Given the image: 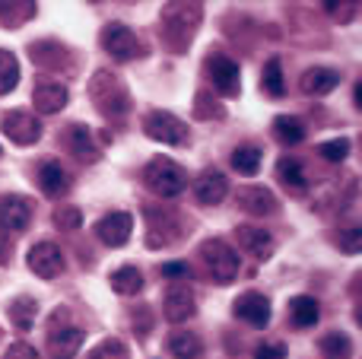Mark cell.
Here are the masks:
<instances>
[{"instance_id": "obj_38", "label": "cell", "mask_w": 362, "mask_h": 359, "mask_svg": "<svg viewBox=\"0 0 362 359\" xmlns=\"http://www.w3.org/2000/svg\"><path fill=\"white\" fill-rule=\"evenodd\" d=\"M4 359H38V353H35V347H32V343L16 341V343H10V350L4 353Z\"/></svg>"}, {"instance_id": "obj_21", "label": "cell", "mask_w": 362, "mask_h": 359, "mask_svg": "<svg viewBox=\"0 0 362 359\" xmlns=\"http://www.w3.org/2000/svg\"><path fill=\"white\" fill-rule=\"evenodd\" d=\"M340 83L337 70H327V67H312L302 73V93L305 95H327L334 93V86Z\"/></svg>"}, {"instance_id": "obj_24", "label": "cell", "mask_w": 362, "mask_h": 359, "mask_svg": "<svg viewBox=\"0 0 362 359\" xmlns=\"http://www.w3.org/2000/svg\"><path fill=\"white\" fill-rule=\"evenodd\" d=\"M144 286H146L144 273H140L137 267H131V264L118 267V271L112 273V290L118 293V296H137Z\"/></svg>"}, {"instance_id": "obj_28", "label": "cell", "mask_w": 362, "mask_h": 359, "mask_svg": "<svg viewBox=\"0 0 362 359\" xmlns=\"http://www.w3.org/2000/svg\"><path fill=\"white\" fill-rule=\"evenodd\" d=\"M169 350L178 359H197L200 356V337L191 334V331H175L169 337Z\"/></svg>"}, {"instance_id": "obj_30", "label": "cell", "mask_w": 362, "mask_h": 359, "mask_svg": "<svg viewBox=\"0 0 362 359\" xmlns=\"http://www.w3.org/2000/svg\"><path fill=\"white\" fill-rule=\"evenodd\" d=\"M261 89L267 95H274V99H280L283 93H286V86H283V67L276 57H270L267 64H264V73H261Z\"/></svg>"}, {"instance_id": "obj_8", "label": "cell", "mask_w": 362, "mask_h": 359, "mask_svg": "<svg viewBox=\"0 0 362 359\" xmlns=\"http://www.w3.org/2000/svg\"><path fill=\"white\" fill-rule=\"evenodd\" d=\"M102 48L115 57V61H134L140 54V42L134 35L131 25L124 23H108L102 29Z\"/></svg>"}, {"instance_id": "obj_23", "label": "cell", "mask_w": 362, "mask_h": 359, "mask_svg": "<svg viewBox=\"0 0 362 359\" xmlns=\"http://www.w3.org/2000/svg\"><path fill=\"white\" fill-rule=\"evenodd\" d=\"M289 318H293L296 328H312V324H318L321 318V305L315 296H296L293 302H289Z\"/></svg>"}, {"instance_id": "obj_37", "label": "cell", "mask_w": 362, "mask_h": 359, "mask_svg": "<svg viewBox=\"0 0 362 359\" xmlns=\"http://www.w3.org/2000/svg\"><path fill=\"white\" fill-rule=\"evenodd\" d=\"M286 356H289V350H286V343H280V341L261 343V347L255 350V359H286Z\"/></svg>"}, {"instance_id": "obj_22", "label": "cell", "mask_w": 362, "mask_h": 359, "mask_svg": "<svg viewBox=\"0 0 362 359\" xmlns=\"http://www.w3.org/2000/svg\"><path fill=\"white\" fill-rule=\"evenodd\" d=\"M229 163H232V172H238V175H245V178L257 175V169H261V146L238 143L235 150H232Z\"/></svg>"}, {"instance_id": "obj_5", "label": "cell", "mask_w": 362, "mask_h": 359, "mask_svg": "<svg viewBox=\"0 0 362 359\" xmlns=\"http://www.w3.org/2000/svg\"><path fill=\"white\" fill-rule=\"evenodd\" d=\"M144 131L150 140H159V143H169V146H181L187 140V124L181 118H175L172 112H165V108H153L146 114Z\"/></svg>"}, {"instance_id": "obj_32", "label": "cell", "mask_w": 362, "mask_h": 359, "mask_svg": "<svg viewBox=\"0 0 362 359\" xmlns=\"http://www.w3.org/2000/svg\"><path fill=\"white\" fill-rule=\"evenodd\" d=\"M51 220H54V226L61 229V233H76V229L83 226V213L76 207H57Z\"/></svg>"}, {"instance_id": "obj_15", "label": "cell", "mask_w": 362, "mask_h": 359, "mask_svg": "<svg viewBox=\"0 0 362 359\" xmlns=\"http://www.w3.org/2000/svg\"><path fill=\"white\" fill-rule=\"evenodd\" d=\"M32 105L42 114H57L61 108H67V86L57 80H38L35 93H32Z\"/></svg>"}, {"instance_id": "obj_12", "label": "cell", "mask_w": 362, "mask_h": 359, "mask_svg": "<svg viewBox=\"0 0 362 359\" xmlns=\"http://www.w3.org/2000/svg\"><path fill=\"white\" fill-rule=\"evenodd\" d=\"M163 312H165V318H169L172 324L187 322V318H191L194 312H197V302H194L191 286H185V283H172L169 290H165Z\"/></svg>"}, {"instance_id": "obj_17", "label": "cell", "mask_w": 362, "mask_h": 359, "mask_svg": "<svg viewBox=\"0 0 362 359\" xmlns=\"http://www.w3.org/2000/svg\"><path fill=\"white\" fill-rule=\"evenodd\" d=\"M238 207L251 216H270V213H276L280 204H276V194L270 188H264V184H248V188L238 194Z\"/></svg>"}, {"instance_id": "obj_4", "label": "cell", "mask_w": 362, "mask_h": 359, "mask_svg": "<svg viewBox=\"0 0 362 359\" xmlns=\"http://www.w3.org/2000/svg\"><path fill=\"white\" fill-rule=\"evenodd\" d=\"M67 315V309H57L51 315V331H48V356L51 359H74L86 343V331L74 328L70 324H61V318Z\"/></svg>"}, {"instance_id": "obj_2", "label": "cell", "mask_w": 362, "mask_h": 359, "mask_svg": "<svg viewBox=\"0 0 362 359\" xmlns=\"http://www.w3.org/2000/svg\"><path fill=\"white\" fill-rule=\"evenodd\" d=\"M200 261H204L206 273H210L213 283L226 286L238 277V254L232 245H226L223 239H206L200 245Z\"/></svg>"}, {"instance_id": "obj_3", "label": "cell", "mask_w": 362, "mask_h": 359, "mask_svg": "<svg viewBox=\"0 0 362 359\" xmlns=\"http://www.w3.org/2000/svg\"><path fill=\"white\" fill-rule=\"evenodd\" d=\"M89 95H93V102L102 108L105 114H127L131 112V95H127V89L118 83V76L112 73V70H99V73L93 76V83H89Z\"/></svg>"}, {"instance_id": "obj_18", "label": "cell", "mask_w": 362, "mask_h": 359, "mask_svg": "<svg viewBox=\"0 0 362 359\" xmlns=\"http://www.w3.org/2000/svg\"><path fill=\"white\" fill-rule=\"evenodd\" d=\"M235 239L242 245V252H248L255 261H267L274 254V235L267 229H257V226H238L235 229Z\"/></svg>"}, {"instance_id": "obj_11", "label": "cell", "mask_w": 362, "mask_h": 359, "mask_svg": "<svg viewBox=\"0 0 362 359\" xmlns=\"http://www.w3.org/2000/svg\"><path fill=\"white\" fill-rule=\"evenodd\" d=\"M131 229H134V216L127 213V210L108 213V216H102V220L95 223V235H99V242H102V245H108V248L127 245V239H131Z\"/></svg>"}, {"instance_id": "obj_10", "label": "cell", "mask_w": 362, "mask_h": 359, "mask_svg": "<svg viewBox=\"0 0 362 359\" xmlns=\"http://www.w3.org/2000/svg\"><path fill=\"white\" fill-rule=\"evenodd\" d=\"M35 216V201L23 194H6L0 197V226L6 233H25Z\"/></svg>"}, {"instance_id": "obj_14", "label": "cell", "mask_w": 362, "mask_h": 359, "mask_svg": "<svg viewBox=\"0 0 362 359\" xmlns=\"http://www.w3.org/2000/svg\"><path fill=\"white\" fill-rule=\"evenodd\" d=\"M194 194H197L200 204H206V207H216V204H223L226 194H229V178H226L219 169L200 172L197 182H194Z\"/></svg>"}, {"instance_id": "obj_16", "label": "cell", "mask_w": 362, "mask_h": 359, "mask_svg": "<svg viewBox=\"0 0 362 359\" xmlns=\"http://www.w3.org/2000/svg\"><path fill=\"white\" fill-rule=\"evenodd\" d=\"M172 239H178V226L163 210H146V248H165Z\"/></svg>"}, {"instance_id": "obj_1", "label": "cell", "mask_w": 362, "mask_h": 359, "mask_svg": "<svg viewBox=\"0 0 362 359\" xmlns=\"http://www.w3.org/2000/svg\"><path fill=\"white\" fill-rule=\"evenodd\" d=\"M144 182L156 197H178L187 188V172L181 169L175 159L153 156L150 165L144 169Z\"/></svg>"}, {"instance_id": "obj_29", "label": "cell", "mask_w": 362, "mask_h": 359, "mask_svg": "<svg viewBox=\"0 0 362 359\" xmlns=\"http://www.w3.org/2000/svg\"><path fill=\"white\" fill-rule=\"evenodd\" d=\"M19 83V61L13 57V51L0 48V95L13 93Z\"/></svg>"}, {"instance_id": "obj_35", "label": "cell", "mask_w": 362, "mask_h": 359, "mask_svg": "<svg viewBox=\"0 0 362 359\" xmlns=\"http://www.w3.org/2000/svg\"><path fill=\"white\" fill-rule=\"evenodd\" d=\"M321 353H327L334 359H344L350 353V341H346L344 334H327V337H321Z\"/></svg>"}, {"instance_id": "obj_36", "label": "cell", "mask_w": 362, "mask_h": 359, "mask_svg": "<svg viewBox=\"0 0 362 359\" xmlns=\"http://www.w3.org/2000/svg\"><path fill=\"white\" fill-rule=\"evenodd\" d=\"M194 114H197V118H223V108H219V102H213L210 95L200 93V95H197V108H194Z\"/></svg>"}, {"instance_id": "obj_40", "label": "cell", "mask_w": 362, "mask_h": 359, "mask_svg": "<svg viewBox=\"0 0 362 359\" xmlns=\"http://www.w3.org/2000/svg\"><path fill=\"white\" fill-rule=\"evenodd\" d=\"M187 267H185V261H172V264H163V277H181Z\"/></svg>"}, {"instance_id": "obj_33", "label": "cell", "mask_w": 362, "mask_h": 359, "mask_svg": "<svg viewBox=\"0 0 362 359\" xmlns=\"http://www.w3.org/2000/svg\"><path fill=\"white\" fill-rule=\"evenodd\" d=\"M89 359H127V347H124V341H118V337H105V341L89 353Z\"/></svg>"}, {"instance_id": "obj_19", "label": "cell", "mask_w": 362, "mask_h": 359, "mask_svg": "<svg viewBox=\"0 0 362 359\" xmlns=\"http://www.w3.org/2000/svg\"><path fill=\"white\" fill-rule=\"evenodd\" d=\"M38 184H42V191L48 197H64L70 188V178L57 159H45L42 169H38Z\"/></svg>"}, {"instance_id": "obj_25", "label": "cell", "mask_w": 362, "mask_h": 359, "mask_svg": "<svg viewBox=\"0 0 362 359\" xmlns=\"http://www.w3.org/2000/svg\"><path fill=\"white\" fill-rule=\"evenodd\" d=\"M274 137L280 140L283 146H296L305 140V124H302L299 118H293V114H280V118L274 121Z\"/></svg>"}, {"instance_id": "obj_9", "label": "cell", "mask_w": 362, "mask_h": 359, "mask_svg": "<svg viewBox=\"0 0 362 359\" xmlns=\"http://www.w3.org/2000/svg\"><path fill=\"white\" fill-rule=\"evenodd\" d=\"M206 73H210V83L216 86L219 95L226 99H235L242 93V73H238V64L226 54H213L206 61Z\"/></svg>"}, {"instance_id": "obj_34", "label": "cell", "mask_w": 362, "mask_h": 359, "mask_svg": "<svg viewBox=\"0 0 362 359\" xmlns=\"http://www.w3.org/2000/svg\"><path fill=\"white\" fill-rule=\"evenodd\" d=\"M318 153H321V159H327V163H344L346 156H350V140H327V143H321L318 146Z\"/></svg>"}, {"instance_id": "obj_20", "label": "cell", "mask_w": 362, "mask_h": 359, "mask_svg": "<svg viewBox=\"0 0 362 359\" xmlns=\"http://www.w3.org/2000/svg\"><path fill=\"white\" fill-rule=\"evenodd\" d=\"M67 143H70V150H74V156L80 159V163H95V159H99V146H95L93 131H89L86 124H70L67 127Z\"/></svg>"}, {"instance_id": "obj_7", "label": "cell", "mask_w": 362, "mask_h": 359, "mask_svg": "<svg viewBox=\"0 0 362 359\" xmlns=\"http://www.w3.org/2000/svg\"><path fill=\"white\" fill-rule=\"evenodd\" d=\"M25 264H29V271L35 273V277L54 280L64 273L67 261H64V252L54 245V242H35V245L29 248V254H25Z\"/></svg>"}, {"instance_id": "obj_39", "label": "cell", "mask_w": 362, "mask_h": 359, "mask_svg": "<svg viewBox=\"0 0 362 359\" xmlns=\"http://www.w3.org/2000/svg\"><path fill=\"white\" fill-rule=\"evenodd\" d=\"M344 239H340V248H344L346 254H359V229H353V233H340Z\"/></svg>"}, {"instance_id": "obj_13", "label": "cell", "mask_w": 362, "mask_h": 359, "mask_svg": "<svg viewBox=\"0 0 362 359\" xmlns=\"http://www.w3.org/2000/svg\"><path fill=\"white\" fill-rule=\"evenodd\" d=\"M232 312H235V318L248 322L251 328H267L270 324V299L261 293H242L232 305Z\"/></svg>"}, {"instance_id": "obj_6", "label": "cell", "mask_w": 362, "mask_h": 359, "mask_svg": "<svg viewBox=\"0 0 362 359\" xmlns=\"http://www.w3.org/2000/svg\"><path fill=\"white\" fill-rule=\"evenodd\" d=\"M0 131L10 137V143L16 146H32L42 140V121H38V114L25 112V108H13V112L4 114V121H0Z\"/></svg>"}, {"instance_id": "obj_31", "label": "cell", "mask_w": 362, "mask_h": 359, "mask_svg": "<svg viewBox=\"0 0 362 359\" xmlns=\"http://www.w3.org/2000/svg\"><path fill=\"white\" fill-rule=\"evenodd\" d=\"M32 16H35V4H0V19L6 25H19Z\"/></svg>"}, {"instance_id": "obj_26", "label": "cell", "mask_w": 362, "mask_h": 359, "mask_svg": "<svg viewBox=\"0 0 362 359\" xmlns=\"http://www.w3.org/2000/svg\"><path fill=\"white\" fill-rule=\"evenodd\" d=\"M276 178H280L283 184H289L293 191L305 188V165H302V159H296V156L276 159Z\"/></svg>"}, {"instance_id": "obj_27", "label": "cell", "mask_w": 362, "mask_h": 359, "mask_svg": "<svg viewBox=\"0 0 362 359\" xmlns=\"http://www.w3.org/2000/svg\"><path fill=\"white\" fill-rule=\"evenodd\" d=\"M35 312H38V302L32 296H16L10 302V322L16 324V328L29 331L32 324H35Z\"/></svg>"}]
</instances>
